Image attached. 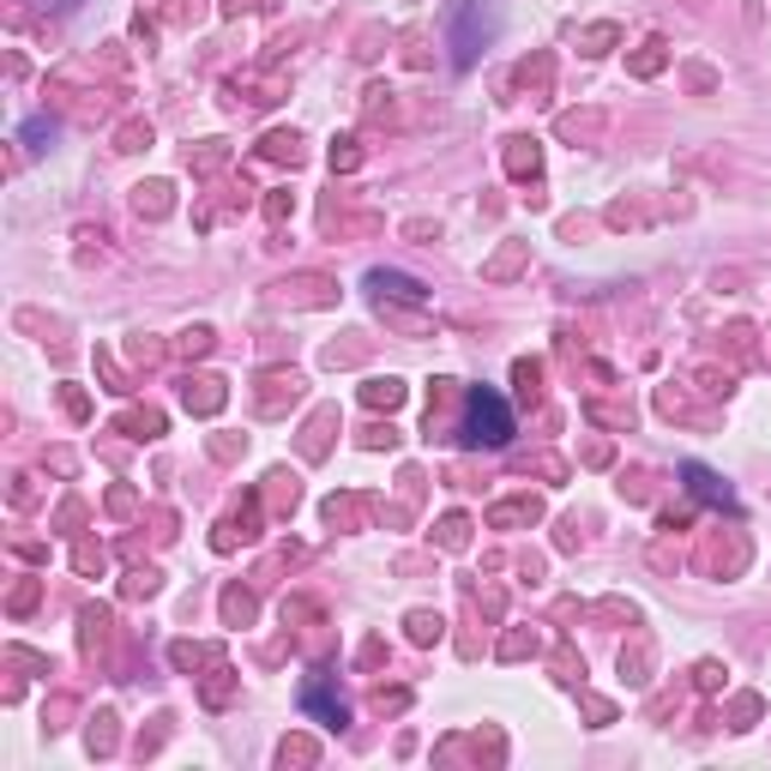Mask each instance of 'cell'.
Here are the masks:
<instances>
[{
    "instance_id": "obj_3",
    "label": "cell",
    "mask_w": 771,
    "mask_h": 771,
    "mask_svg": "<svg viewBox=\"0 0 771 771\" xmlns=\"http://www.w3.org/2000/svg\"><path fill=\"white\" fill-rule=\"evenodd\" d=\"M368 290H374L380 302H386V295H392V302H422V295H428V290L416 284V278H404V272H386V265H380V272H368Z\"/></svg>"
},
{
    "instance_id": "obj_4",
    "label": "cell",
    "mask_w": 771,
    "mask_h": 771,
    "mask_svg": "<svg viewBox=\"0 0 771 771\" xmlns=\"http://www.w3.org/2000/svg\"><path fill=\"white\" fill-rule=\"evenodd\" d=\"M681 477L693 482V495H699V500H712V507H729V500H736V495H729V482H724V477H712L705 465H687Z\"/></svg>"
},
{
    "instance_id": "obj_7",
    "label": "cell",
    "mask_w": 771,
    "mask_h": 771,
    "mask_svg": "<svg viewBox=\"0 0 771 771\" xmlns=\"http://www.w3.org/2000/svg\"><path fill=\"white\" fill-rule=\"evenodd\" d=\"M368 398H374V404H398V386L386 380V386H368Z\"/></svg>"
},
{
    "instance_id": "obj_2",
    "label": "cell",
    "mask_w": 771,
    "mask_h": 771,
    "mask_svg": "<svg viewBox=\"0 0 771 771\" xmlns=\"http://www.w3.org/2000/svg\"><path fill=\"white\" fill-rule=\"evenodd\" d=\"M495 7H482V0H470L465 12H458V24H453V67H477V48L495 36Z\"/></svg>"
},
{
    "instance_id": "obj_1",
    "label": "cell",
    "mask_w": 771,
    "mask_h": 771,
    "mask_svg": "<svg viewBox=\"0 0 771 771\" xmlns=\"http://www.w3.org/2000/svg\"><path fill=\"white\" fill-rule=\"evenodd\" d=\"M465 441L488 446V453L512 441V410H507V398H500L495 386H470V398H465Z\"/></svg>"
},
{
    "instance_id": "obj_5",
    "label": "cell",
    "mask_w": 771,
    "mask_h": 771,
    "mask_svg": "<svg viewBox=\"0 0 771 771\" xmlns=\"http://www.w3.org/2000/svg\"><path fill=\"white\" fill-rule=\"evenodd\" d=\"M302 705H307L314 717H326V724H344V705H332L319 687H307V693H302Z\"/></svg>"
},
{
    "instance_id": "obj_6",
    "label": "cell",
    "mask_w": 771,
    "mask_h": 771,
    "mask_svg": "<svg viewBox=\"0 0 771 771\" xmlns=\"http://www.w3.org/2000/svg\"><path fill=\"white\" fill-rule=\"evenodd\" d=\"M24 139H31V145H43V139H55V127H48V121H24Z\"/></svg>"
}]
</instances>
